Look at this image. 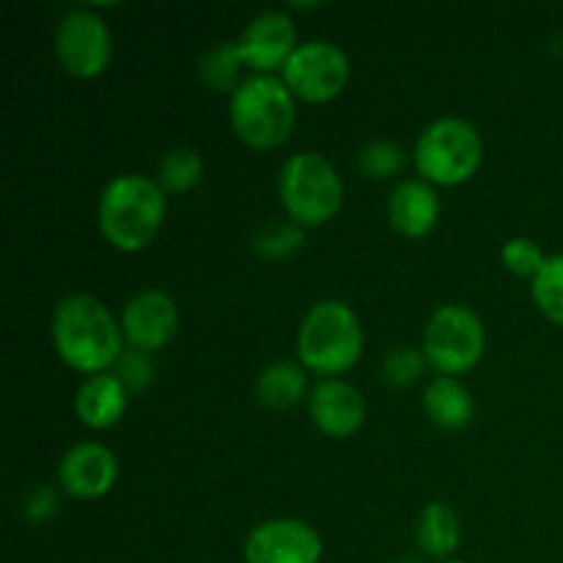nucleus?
<instances>
[{"label":"nucleus","instance_id":"f257e3e1","mask_svg":"<svg viewBox=\"0 0 563 563\" xmlns=\"http://www.w3.org/2000/svg\"><path fill=\"white\" fill-rule=\"evenodd\" d=\"M49 335L58 361L82 377L108 374L126 350L121 322L99 297L75 291L55 302Z\"/></svg>","mask_w":563,"mask_h":563},{"label":"nucleus","instance_id":"f03ea898","mask_svg":"<svg viewBox=\"0 0 563 563\" xmlns=\"http://www.w3.org/2000/svg\"><path fill=\"white\" fill-rule=\"evenodd\" d=\"M165 218L168 196L154 176L119 174L99 192V234L119 253H141L152 247L163 231Z\"/></svg>","mask_w":563,"mask_h":563},{"label":"nucleus","instance_id":"7ed1b4c3","mask_svg":"<svg viewBox=\"0 0 563 563\" xmlns=\"http://www.w3.org/2000/svg\"><path fill=\"white\" fill-rule=\"evenodd\" d=\"M366 333L355 308L344 300H319L297 328V361L319 379H339L361 363Z\"/></svg>","mask_w":563,"mask_h":563},{"label":"nucleus","instance_id":"20e7f679","mask_svg":"<svg viewBox=\"0 0 563 563\" xmlns=\"http://www.w3.org/2000/svg\"><path fill=\"white\" fill-rule=\"evenodd\" d=\"M229 124L242 146L275 152L295 132L297 99L280 75H251L229 97Z\"/></svg>","mask_w":563,"mask_h":563},{"label":"nucleus","instance_id":"39448f33","mask_svg":"<svg viewBox=\"0 0 563 563\" xmlns=\"http://www.w3.org/2000/svg\"><path fill=\"white\" fill-rule=\"evenodd\" d=\"M418 179L432 187H460L484 165V137L473 121L462 115H440L427 124L412 146Z\"/></svg>","mask_w":563,"mask_h":563},{"label":"nucleus","instance_id":"423d86ee","mask_svg":"<svg viewBox=\"0 0 563 563\" xmlns=\"http://www.w3.org/2000/svg\"><path fill=\"white\" fill-rule=\"evenodd\" d=\"M278 198L291 223L306 231L322 229L344 207V179L324 154L297 152L280 168Z\"/></svg>","mask_w":563,"mask_h":563},{"label":"nucleus","instance_id":"0eeeda50","mask_svg":"<svg viewBox=\"0 0 563 563\" xmlns=\"http://www.w3.org/2000/svg\"><path fill=\"white\" fill-rule=\"evenodd\" d=\"M423 357L438 377L471 374L487 352V324L473 308L445 302L429 317L421 339Z\"/></svg>","mask_w":563,"mask_h":563},{"label":"nucleus","instance_id":"6e6552de","mask_svg":"<svg viewBox=\"0 0 563 563\" xmlns=\"http://www.w3.org/2000/svg\"><path fill=\"white\" fill-rule=\"evenodd\" d=\"M280 80L286 82L297 102L328 104L350 86L352 58L344 47L324 38L300 42V47L280 71Z\"/></svg>","mask_w":563,"mask_h":563},{"label":"nucleus","instance_id":"1a4fd4ad","mask_svg":"<svg viewBox=\"0 0 563 563\" xmlns=\"http://www.w3.org/2000/svg\"><path fill=\"white\" fill-rule=\"evenodd\" d=\"M53 49L66 75L75 80H93L104 75L113 60V33L104 16L88 5H77L58 20Z\"/></svg>","mask_w":563,"mask_h":563},{"label":"nucleus","instance_id":"9d476101","mask_svg":"<svg viewBox=\"0 0 563 563\" xmlns=\"http://www.w3.org/2000/svg\"><path fill=\"white\" fill-rule=\"evenodd\" d=\"M324 542L300 517H273L251 528L242 544L245 563H322Z\"/></svg>","mask_w":563,"mask_h":563},{"label":"nucleus","instance_id":"9b49d317","mask_svg":"<svg viewBox=\"0 0 563 563\" xmlns=\"http://www.w3.org/2000/svg\"><path fill=\"white\" fill-rule=\"evenodd\" d=\"M119 322L124 344L130 350L154 355V352L165 350L179 333V302L165 289L148 286V289L135 291L124 302Z\"/></svg>","mask_w":563,"mask_h":563},{"label":"nucleus","instance_id":"f8f14e48","mask_svg":"<svg viewBox=\"0 0 563 563\" xmlns=\"http://www.w3.org/2000/svg\"><path fill=\"white\" fill-rule=\"evenodd\" d=\"M234 42L242 55V64H245V69H251L253 75H275V71L280 75L284 66L289 64L291 55H295V49L300 47L295 20H291L289 11L284 9L258 11V14L242 27V33Z\"/></svg>","mask_w":563,"mask_h":563},{"label":"nucleus","instance_id":"ddd939ff","mask_svg":"<svg viewBox=\"0 0 563 563\" xmlns=\"http://www.w3.org/2000/svg\"><path fill=\"white\" fill-rule=\"evenodd\" d=\"M55 478L69 498L99 500L119 482V456L110 451V445L80 440L58 460Z\"/></svg>","mask_w":563,"mask_h":563},{"label":"nucleus","instance_id":"4468645a","mask_svg":"<svg viewBox=\"0 0 563 563\" xmlns=\"http://www.w3.org/2000/svg\"><path fill=\"white\" fill-rule=\"evenodd\" d=\"M308 416L324 438L350 440L366 423V399L344 377L319 379L308 396Z\"/></svg>","mask_w":563,"mask_h":563},{"label":"nucleus","instance_id":"2eb2a0df","mask_svg":"<svg viewBox=\"0 0 563 563\" xmlns=\"http://www.w3.org/2000/svg\"><path fill=\"white\" fill-rule=\"evenodd\" d=\"M443 203L438 187L423 179H401L388 196V223L405 240H427L440 223Z\"/></svg>","mask_w":563,"mask_h":563},{"label":"nucleus","instance_id":"dca6fc26","mask_svg":"<svg viewBox=\"0 0 563 563\" xmlns=\"http://www.w3.org/2000/svg\"><path fill=\"white\" fill-rule=\"evenodd\" d=\"M132 396L126 394L124 385L108 374H93L80 383L75 394V416L91 432H108L121 418L126 416Z\"/></svg>","mask_w":563,"mask_h":563},{"label":"nucleus","instance_id":"f3484780","mask_svg":"<svg viewBox=\"0 0 563 563\" xmlns=\"http://www.w3.org/2000/svg\"><path fill=\"white\" fill-rule=\"evenodd\" d=\"M308 368L300 361H280L267 363L262 372L256 374V383H253V396L262 407L267 410H291L300 401H308L313 385L308 383Z\"/></svg>","mask_w":563,"mask_h":563},{"label":"nucleus","instance_id":"a211bd4d","mask_svg":"<svg viewBox=\"0 0 563 563\" xmlns=\"http://www.w3.org/2000/svg\"><path fill=\"white\" fill-rule=\"evenodd\" d=\"M423 412L443 432H462L476 416V401L462 379L434 377L423 388Z\"/></svg>","mask_w":563,"mask_h":563},{"label":"nucleus","instance_id":"6ab92c4d","mask_svg":"<svg viewBox=\"0 0 563 563\" xmlns=\"http://www.w3.org/2000/svg\"><path fill=\"white\" fill-rule=\"evenodd\" d=\"M416 548L434 563L456 559L462 544V520L443 500H429L416 520Z\"/></svg>","mask_w":563,"mask_h":563},{"label":"nucleus","instance_id":"aec40b11","mask_svg":"<svg viewBox=\"0 0 563 563\" xmlns=\"http://www.w3.org/2000/svg\"><path fill=\"white\" fill-rule=\"evenodd\" d=\"M157 185L163 187L165 196H187L196 190L203 179V159L192 146H170L159 157L157 165Z\"/></svg>","mask_w":563,"mask_h":563},{"label":"nucleus","instance_id":"412c9836","mask_svg":"<svg viewBox=\"0 0 563 563\" xmlns=\"http://www.w3.org/2000/svg\"><path fill=\"white\" fill-rule=\"evenodd\" d=\"M242 55L236 49V42H223L218 47L207 49V53L198 58V80L209 88V91L218 93H234L242 86Z\"/></svg>","mask_w":563,"mask_h":563},{"label":"nucleus","instance_id":"4be33fe9","mask_svg":"<svg viewBox=\"0 0 563 563\" xmlns=\"http://www.w3.org/2000/svg\"><path fill=\"white\" fill-rule=\"evenodd\" d=\"M253 253L264 262H286L295 253L302 251L306 245V229H300L297 223L286 220H273V223H264L262 229L253 234Z\"/></svg>","mask_w":563,"mask_h":563},{"label":"nucleus","instance_id":"5701e85b","mask_svg":"<svg viewBox=\"0 0 563 563\" xmlns=\"http://www.w3.org/2000/svg\"><path fill=\"white\" fill-rule=\"evenodd\" d=\"M531 297L544 319L563 328V253L548 256L544 267L531 280Z\"/></svg>","mask_w":563,"mask_h":563},{"label":"nucleus","instance_id":"b1692460","mask_svg":"<svg viewBox=\"0 0 563 563\" xmlns=\"http://www.w3.org/2000/svg\"><path fill=\"white\" fill-rule=\"evenodd\" d=\"M407 163V154L399 143L385 141V137H374V141L363 143L361 152H357V168L366 179L385 181L394 179Z\"/></svg>","mask_w":563,"mask_h":563},{"label":"nucleus","instance_id":"393cba45","mask_svg":"<svg viewBox=\"0 0 563 563\" xmlns=\"http://www.w3.org/2000/svg\"><path fill=\"white\" fill-rule=\"evenodd\" d=\"M429 363L421 346H396L383 357V379L390 388H410L427 374Z\"/></svg>","mask_w":563,"mask_h":563},{"label":"nucleus","instance_id":"a878e982","mask_svg":"<svg viewBox=\"0 0 563 563\" xmlns=\"http://www.w3.org/2000/svg\"><path fill=\"white\" fill-rule=\"evenodd\" d=\"M500 262L517 278H537L539 269L544 267L548 256H544L542 247L537 245L528 236H511L504 247H500Z\"/></svg>","mask_w":563,"mask_h":563},{"label":"nucleus","instance_id":"bb28decb","mask_svg":"<svg viewBox=\"0 0 563 563\" xmlns=\"http://www.w3.org/2000/svg\"><path fill=\"white\" fill-rule=\"evenodd\" d=\"M113 377L119 379L121 385H124L126 394L141 396L143 390H148V385L154 383L152 355H146V352L130 350V346H126V350L121 352L119 363L113 366Z\"/></svg>","mask_w":563,"mask_h":563},{"label":"nucleus","instance_id":"cd10ccee","mask_svg":"<svg viewBox=\"0 0 563 563\" xmlns=\"http://www.w3.org/2000/svg\"><path fill=\"white\" fill-rule=\"evenodd\" d=\"M58 493H55L53 487L38 484V487H33L31 493L22 498V520H25L27 526H44V522H49L58 515Z\"/></svg>","mask_w":563,"mask_h":563},{"label":"nucleus","instance_id":"c85d7f7f","mask_svg":"<svg viewBox=\"0 0 563 563\" xmlns=\"http://www.w3.org/2000/svg\"><path fill=\"white\" fill-rule=\"evenodd\" d=\"M438 563H471V561H462V559H449V561H438Z\"/></svg>","mask_w":563,"mask_h":563}]
</instances>
